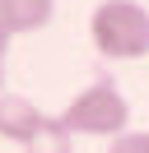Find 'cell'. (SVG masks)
Here are the masks:
<instances>
[{
	"label": "cell",
	"mask_w": 149,
	"mask_h": 153,
	"mask_svg": "<svg viewBox=\"0 0 149 153\" xmlns=\"http://www.w3.org/2000/svg\"><path fill=\"white\" fill-rule=\"evenodd\" d=\"M56 14V0H0V23L9 28V37L47 28Z\"/></svg>",
	"instance_id": "obj_4"
},
{
	"label": "cell",
	"mask_w": 149,
	"mask_h": 153,
	"mask_svg": "<svg viewBox=\"0 0 149 153\" xmlns=\"http://www.w3.org/2000/svg\"><path fill=\"white\" fill-rule=\"evenodd\" d=\"M23 153H74V134L61 125V116H47V125L33 134V144Z\"/></svg>",
	"instance_id": "obj_5"
},
{
	"label": "cell",
	"mask_w": 149,
	"mask_h": 153,
	"mask_svg": "<svg viewBox=\"0 0 149 153\" xmlns=\"http://www.w3.org/2000/svg\"><path fill=\"white\" fill-rule=\"evenodd\" d=\"M61 125L70 134H98V139H121L130 125V102L121 97V88L112 79H98V84L79 88V93L65 102Z\"/></svg>",
	"instance_id": "obj_2"
},
{
	"label": "cell",
	"mask_w": 149,
	"mask_h": 153,
	"mask_svg": "<svg viewBox=\"0 0 149 153\" xmlns=\"http://www.w3.org/2000/svg\"><path fill=\"white\" fill-rule=\"evenodd\" d=\"M42 125H47V116L37 102H28L23 93H0V139L5 144H23L28 149Z\"/></svg>",
	"instance_id": "obj_3"
},
{
	"label": "cell",
	"mask_w": 149,
	"mask_h": 153,
	"mask_svg": "<svg viewBox=\"0 0 149 153\" xmlns=\"http://www.w3.org/2000/svg\"><path fill=\"white\" fill-rule=\"evenodd\" d=\"M89 42L107 60H149V10L140 0H102V5H93Z\"/></svg>",
	"instance_id": "obj_1"
},
{
	"label": "cell",
	"mask_w": 149,
	"mask_h": 153,
	"mask_svg": "<svg viewBox=\"0 0 149 153\" xmlns=\"http://www.w3.org/2000/svg\"><path fill=\"white\" fill-rule=\"evenodd\" d=\"M0 93H9V88H5V65H0Z\"/></svg>",
	"instance_id": "obj_8"
},
{
	"label": "cell",
	"mask_w": 149,
	"mask_h": 153,
	"mask_svg": "<svg viewBox=\"0 0 149 153\" xmlns=\"http://www.w3.org/2000/svg\"><path fill=\"white\" fill-rule=\"evenodd\" d=\"M107 153H149V130H126L121 139H112Z\"/></svg>",
	"instance_id": "obj_6"
},
{
	"label": "cell",
	"mask_w": 149,
	"mask_h": 153,
	"mask_svg": "<svg viewBox=\"0 0 149 153\" xmlns=\"http://www.w3.org/2000/svg\"><path fill=\"white\" fill-rule=\"evenodd\" d=\"M5 51H9V28L0 23V60H5Z\"/></svg>",
	"instance_id": "obj_7"
}]
</instances>
